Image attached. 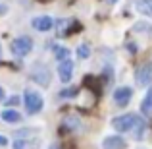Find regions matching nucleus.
<instances>
[{"label": "nucleus", "instance_id": "obj_1", "mask_svg": "<svg viewBox=\"0 0 152 149\" xmlns=\"http://www.w3.org/2000/svg\"><path fill=\"white\" fill-rule=\"evenodd\" d=\"M23 103H25V110L29 112V114H39V112L42 110V107H45V99H42V95L39 93L37 89H25V93H23Z\"/></svg>", "mask_w": 152, "mask_h": 149}, {"label": "nucleus", "instance_id": "obj_7", "mask_svg": "<svg viewBox=\"0 0 152 149\" xmlns=\"http://www.w3.org/2000/svg\"><path fill=\"white\" fill-rule=\"evenodd\" d=\"M135 79H137L139 85H148L152 82V62H146L142 66H139L137 72H135Z\"/></svg>", "mask_w": 152, "mask_h": 149}, {"label": "nucleus", "instance_id": "obj_22", "mask_svg": "<svg viewBox=\"0 0 152 149\" xmlns=\"http://www.w3.org/2000/svg\"><path fill=\"white\" fill-rule=\"evenodd\" d=\"M4 145H8V138L0 134V147H4Z\"/></svg>", "mask_w": 152, "mask_h": 149}, {"label": "nucleus", "instance_id": "obj_11", "mask_svg": "<svg viewBox=\"0 0 152 149\" xmlns=\"http://www.w3.org/2000/svg\"><path fill=\"white\" fill-rule=\"evenodd\" d=\"M0 118H2L4 122H8V124H18V122H21V114H19L15 108H4V110L0 112Z\"/></svg>", "mask_w": 152, "mask_h": 149}, {"label": "nucleus", "instance_id": "obj_26", "mask_svg": "<svg viewBox=\"0 0 152 149\" xmlns=\"http://www.w3.org/2000/svg\"><path fill=\"white\" fill-rule=\"evenodd\" d=\"M0 58H2V45H0Z\"/></svg>", "mask_w": 152, "mask_h": 149}, {"label": "nucleus", "instance_id": "obj_23", "mask_svg": "<svg viewBox=\"0 0 152 149\" xmlns=\"http://www.w3.org/2000/svg\"><path fill=\"white\" fill-rule=\"evenodd\" d=\"M4 97H6V93H4V87L0 85V103H2V101H4Z\"/></svg>", "mask_w": 152, "mask_h": 149}, {"label": "nucleus", "instance_id": "obj_17", "mask_svg": "<svg viewBox=\"0 0 152 149\" xmlns=\"http://www.w3.org/2000/svg\"><path fill=\"white\" fill-rule=\"evenodd\" d=\"M71 23H73L71 19H60V23H58V35L66 37V33H67V29H69Z\"/></svg>", "mask_w": 152, "mask_h": 149}, {"label": "nucleus", "instance_id": "obj_15", "mask_svg": "<svg viewBox=\"0 0 152 149\" xmlns=\"http://www.w3.org/2000/svg\"><path fill=\"white\" fill-rule=\"evenodd\" d=\"M67 54H69L67 47H58V45L54 47V56H56V60H58V62L66 60V58H67Z\"/></svg>", "mask_w": 152, "mask_h": 149}, {"label": "nucleus", "instance_id": "obj_19", "mask_svg": "<svg viewBox=\"0 0 152 149\" xmlns=\"http://www.w3.org/2000/svg\"><path fill=\"white\" fill-rule=\"evenodd\" d=\"M25 139H15L14 142V149H25Z\"/></svg>", "mask_w": 152, "mask_h": 149}, {"label": "nucleus", "instance_id": "obj_3", "mask_svg": "<svg viewBox=\"0 0 152 149\" xmlns=\"http://www.w3.org/2000/svg\"><path fill=\"white\" fill-rule=\"evenodd\" d=\"M29 78L33 79L35 83H39V85H42V87H48L50 85V79H52V74H50V70H48V66L46 64H33L31 66V70H29Z\"/></svg>", "mask_w": 152, "mask_h": 149}, {"label": "nucleus", "instance_id": "obj_21", "mask_svg": "<svg viewBox=\"0 0 152 149\" xmlns=\"http://www.w3.org/2000/svg\"><path fill=\"white\" fill-rule=\"evenodd\" d=\"M8 105H14V107H15V105H19V97H18V95H14V99H8Z\"/></svg>", "mask_w": 152, "mask_h": 149}, {"label": "nucleus", "instance_id": "obj_8", "mask_svg": "<svg viewBox=\"0 0 152 149\" xmlns=\"http://www.w3.org/2000/svg\"><path fill=\"white\" fill-rule=\"evenodd\" d=\"M31 25H33V29L45 33V31H50V29H52V25H54V19H52L50 16H37V18L31 19Z\"/></svg>", "mask_w": 152, "mask_h": 149}, {"label": "nucleus", "instance_id": "obj_9", "mask_svg": "<svg viewBox=\"0 0 152 149\" xmlns=\"http://www.w3.org/2000/svg\"><path fill=\"white\" fill-rule=\"evenodd\" d=\"M102 149H125V139L121 136H106L102 139Z\"/></svg>", "mask_w": 152, "mask_h": 149}, {"label": "nucleus", "instance_id": "obj_6", "mask_svg": "<svg viewBox=\"0 0 152 149\" xmlns=\"http://www.w3.org/2000/svg\"><path fill=\"white\" fill-rule=\"evenodd\" d=\"M73 70H75V64L73 60L66 58L58 64V76H60V82L62 83H69L71 78H73Z\"/></svg>", "mask_w": 152, "mask_h": 149}, {"label": "nucleus", "instance_id": "obj_25", "mask_svg": "<svg viewBox=\"0 0 152 149\" xmlns=\"http://www.w3.org/2000/svg\"><path fill=\"white\" fill-rule=\"evenodd\" d=\"M108 2H110V4H115V2H118V0H108Z\"/></svg>", "mask_w": 152, "mask_h": 149}, {"label": "nucleus", "instance_id": "obj_5", "mask_svg": "<svg viewBox=\"0 0 152 149\" xmlns=\"http://www.w3.org/2000/svg\"><path fill=\"white\" fill-rule=\"evenodd\" d=\"M131 97H133V89H131L129 85H119L114 89V95H112V99H114V103L118 105V107H127V105L131 103Z\"/></svg>", "mask_w": 152, "mask_h": 149}, {"label": "nucleus", "instance_id": "obj_24", "mask_svg": "<svg viewBox=\"0 0 152 149\" xmlns=\"http://www.w3.org/2000/svg\"><path fill=\"white\" fill-rule=\"evenodd\" d=\"M48 149H62V147H60V145H58V143H52V145H50Z\"/></svg>", "mask_w": 152, "mask_h": 149}, {"label": "nucleus", "instance_id": "obj_4", "mask_svg": "<svg viewBox=\"0 0 152 149\" xmlns=\"http://www.w3.org/2000/svg\"><path fill=\"white\" fill-rule=\"evenodd\" d=\"M137 116L135 112H127V114H119L115 118H112V128L115 132H133L135 128V122H137Z\"/></svg>", "mask_w": 152, "mask_h": 149}, {"label": "nucleus", "instance_id": "obj_10", "mask_svg": "<svg viewBox=\"0 0 152 149\" xmlns=\"http://www.w3.org/2000/svg\"><path fill=\"white\" fill-rule=\"evenodd\" d=\"M133 6L141 16L152 19V0H133Z\"/></svg>", "mask_w": 152, "mask_h": 149}, {"label": "nucleus", "instance_id": "obj_2", "mask_svg": "<svg viewBox=\"0 0 152 149\" xmlns=\"http://www.w3.org/2000/svg\"><path fill=\"white\" fill-rule=\"evenodd\" d=\"M10 49H12V54L14 56L23 58V56H27L31 50H33V39H31L29 35H19V37L12 39Z\"/></svg>", "mask_w": 152, "mask_h": 149}, {"label": "nucleus", "instance_id": "obj_13", "mask_svg": "<svg viewBox=\"0 0 152 149\" xmlns=\"http://www.w3.org/2000/svg\"><path fill=\"white\" fill-rule=\"evenodd\" d=\"M141 112L145 116L152 114V87H148V91H146L145 99H142V103H141Z\"/></svg>", "mask_w": 152, "mask_h": 149}, {"label": "nucleus", "instance_id": "obj_14", "mask_svg": "<svg viewBox=\"0 0 152 149\" xmlns=\"http://www.w3.org/2000/svg\"><path fill=\"white\" fill-rule=\"evenodd\" d=\"M79 118L75 114H71V116H67L66 120H64V124H62V128H66V130H77L79 128Z\"/></svg>", "mask_w": 152, "mask_h": 149}, {"label": "nucleus", "instance_id": "obj_12", "mask_svg": "<svg viewBox=\"0 0 152 149\" xmlns=\"http://www.w3.org/2000/svg\"><path fill=\"white\" fill-rule=\"evenodd\" d=\"M146 128H148L146 120L142 118V116H137V122H135V128H133V136H135V139H142V138H145Z\"/></svg>", "mask_w": 152, "mask_h": 149}, {"label": "nucleus", "instance_id": "obj_20", "mask_svg": "<svg viewBox=\"0 0 152 149\" xmlns=\"http://www.w3.org/2000/svg\"><path fill=\"white\" fill-rule=\"evenodd\" d=\"M127 49H129L131 54H135V52L139 50V45H135V43H127Z\"/></svg>", "mask_w": 152, "mask_h": 149}, {"label": "nucleus", "instance_id": "obj_18", "mask_svg": "<svg viewBox=\"0 0 152 149\" xmlns=\"http://www.w3.org/2000/svg\"><path fill=\"white\" fill-rule=\"evenodd\" d=\"M75 95H77V87H67V89L60 91L58 97H62V99H73Z\"/></svg>", "mask_w": 152, "mask_h": 149}, {"label": "nucleus", "instance_id": "obj_16", "mask_svg": "<svg viewBox=\"0 0 152 149\" xmlns=\"http://www.w3.org/2000/svg\"><path fill=\"white\" fill-rule=\"evenodd\" d=\"M77 56L81 60H87L91 56V49H89V45H87V43H81V45L77 47Z\"/></svg>", "mask_w": 152, "mask_h": 149}]
</instances>
